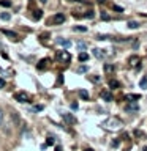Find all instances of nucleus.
Here are the masks:
<instances>
[{"label": "nucleus", "mask_w": 147, "mask_h": 151, "mask_svg": "<svg viewBox=\"0 0 147 151\" xmlns=\"http://www.w3.org/2000/svg\"><path fill=\"white\" fill-rule=\"evenodd\" d=\"M104 126L109 127V129H117L119 126H122V121L117 120V118H109V120L104 123Z\"/></svg>", "instance_id": "nucleus-1"}, {"label": "nucleus", "mask_w": 147, "mask_h": 151, "mask_svg": "<svg viewBox=\"0 0 147 151\" xmlns=\"http://www.w3.org/2000/svg\"><path fill=\"white\" fill-rule=\"evenodd\" d=\"M14 99L19 102H30V94L25 93V91H19L14 94Z\"/></svg>", "instance_id": "nucleus-2"}, {"label": "nucleus", "mask_w": 147, "mask_h": 151, "mask_svg": "<svg viewBox=\"0 0 147 151\" xmlns=\"http://www.w3.org/2000/svg\"><path fill=\"white\" fill-rule=\"evenodd\" d=\"M57 58H59L60 61H70L71 57H70V54L66 50H60L59 54H57Z\"/></svg>", "instance_id": "nucleus-3"}, {"label": "nucleus", "mask_w": 147, "mask_h": 151, "mask_svg": "<svg viewBox=\"0 0 147 151\" xmlns=\"http://www.w3.org/2000/svg\"><path fill=\"white\" fill-rule=\"evenodd\" d=\"M52 22H54V24H63L65 22V16L62 13H57L55 16L52 17Z\"/></svg>", "instance_id": "nucleus-4"}, {"label": "nucleus", "mask_w": 147, "mask_h": 151, "mask_svg": "<svg viewBox=\"0 0 147 151\" xmlns=\"http://www.w3.org/2000/svg\"><path fill=\"white\" fill-rule=\"evenodd\" d=\"M57 44L62 46V47H65V49H68V47L71 46V41H68V40H63V38H57Z\"/></svg>", "instance_id": "nucleus-5"}, {"label": "nucleus", "mask_w": 147, "mask_h": 151, "mask_svg": "<svg viewBox=\"0 0 147 151\" xmlns=\"http://www.w3.org/2000/svg\"><path fill=\"white\" fill-rule=\"evenodd\" d=\"M2 33H3V35H7V36H9L11 40H16V38H17L16 33H14V32H9V30H2Z\"/></svg>", "instance_id": "nucleus-6"}, {"label": "nucleus", "mask_w": 147, "mask_h": 151, "mask_svg": "<svg viewBox=\"0 0 147 151\" xmlns=\"http://www.w3.org/2000/svg\"><path fill=\"white\" fill-rule=\"evenodd\" d=\"M101 98L104 99V101H112V94L109 91H103L101 93Z\"/></svg>", "instance_id": "nucleus-7"}, {"label": "nucleus", "mask_w": 147, "mask_h": 151, "mask_svg": "<svg viewBox=\"0 0 147 151\" xmlns=\"http://www.w3.org/2000/svg\"><path fill=\"white\" fill-rule=\"evenodd\" d=\"M138 109H139V107H138V104H130V106L125 107V110H127V112H136Z\"/></svg>", "instance_id": "nucleus-8"}, {"label": "nucleus", "mask_w": 147, "mask_h": 151, "mask_svg": "<svg viewBox=\"0 0 147 151\" xmlns=\"http://www.w3.org/2000/svg\"><path fill=\"white\" fill-rule=\"evenodd\" d=\"M93 55L97 57V58H103L104 57V52L101 49H93Z\"/></svg>", "instance_id": "nucleus-9"}, {"label": "nucleus", "mask_w": 147, "mask_h": 151, "mask_svg": "<svg viewBox=\"0 0 147 151\" xmlns=\"http://www.w3.org/2000/svg\"><path fill=\"white\" fill-rule=\"evenodd\" d=\"M109 87H111V88H120V82L111 79V80H109Z\"/></svg>", "instance_id": "nucleus-10"}, {"label": "nucleus", "mask_w": 147, "mask_h": 151, "mask_svg": "<svg viewBox=\"0 0 147 151\" xmlns=\"http://www.w3.org/2000/svg\"><path fill=\"white\" fill-rule=\"evenodd\" d=\"M76 46H78V49H79V50H82V52L87 49V44H85L84 41H78V42H76Z\"/></svg>", "instance_id": "nucleus-11"}, {"label": "nucleus", "mask_w": 147, "mask_h": 151, "mask_svg": "<svg viewBox=\"0 0 147 151\" xmlns=\"http://www.w3.org/2000/svg\"><path fill=\"white\" fill-rule=\"evenodd\" d=\"M89 60V54L87 52H81L79 54V61H87Z\"/></svg>", "instance_id": "nucleus-12"}, {"label": "nucleus", "mask_w": 147, "mask_h": 151, "mask_svg": "<svg viewBox=\"0 0 147 151\" xmlns=\"http://www.w3.org/2000/svg\"><path fill=\"white\" fill-rule=\"evenodd\" d=\"M139 98H141L139 94H127V99H128V101H130V102L136 101V99H139Z\"/></svg>", "instance_id": "nucleus-13"}, {"label": "nucleus", "mask_w": 147, "mask_h": 151, "mask_svg": "<svg viewBox=\"0 0 147 151\" xmlns=\"http://www.w3.org/2000/svg\"><path fill=\"white\" fill-rule=\"evenodd\" d=\"M139 87H141V88H147V76H146V77H142V79H141V82H139Z\"/></svg>", "instance_id": "nucleus-14"}, {"label": "nucleus", "mask_w": 147, "mask_h": 151, "mask_svg": "<svg viewBox=\"0 0 147 151\" xmlns=\"http://www.w3.org/2000/svg\"><path fill=\"white\" fill-rule=\"evenodd\" d=\"M104 71H106V73H114V66L112 65H104Z\"/></svg>", "instance_id": "nucleus-15"}, {"label": "nucleus", "mask_w": 147, "mask_h": 151, "mask_svg": "<svg viewBox=\"0 0 147 151\" xmlns=\"http://www.w3.org/2000/svg\"><path fill=\"white\" fill-rule=\"evenodd\" d=\"M79 96L84 98V99H89V93L85 91V90H81V91H79Z\"/></svg>", "instance_id": "nucleus-16"}, {"label": "nucleus", "mask_w": 147, "mask_h": 151, "mask_svg": "<svg viewBox=\"0 0 147 151\" xmlns=\"http://www.w3.org/2000/svg\"><path fill=\"white\" fill-rule=\"evenodd\" d=\"M0 5H2V6H11V2H8V0H0Z\"/></svg>", "instance_id": "nucleus-17"}, {"label": "nucleus", "mask_w": 147, "mask_h": 151, "mask_svg": "<svg viewBox=\"0 0 147 151\" xmlns=\"http://www.w3.org/2000/svg\"><path fill=\"white\" fill-rule=\"evenodd\" d=\"M138 61H139V57H131V58H130L131 65H138Z\"/></svg>", "instance_id": "nucleus-18"}, {"label": "nucleus", "mask_w": 147, "mask_h": 151, "mask_svg": "<svg viewBox=\"0 0 147 151\" xmlns=\"http://www.w3.org/2000/svg\"><path fill=\"white\" fill-rule=\"evenodd\" d=\"M0 17H2V19H3V21H8V19H9V17H11V16H9V14H8V13H2V14H0Z\"/></svg>", "instance_id": "nucleus-19"}, {"label": "nucleus", "mask_w": 147, "mask_h": 151, "mask_svg": "<svg viewBox=\"0 0 147 151\" xmlns=\"http://www.w3.org/2000/svg\"><path fill=\"white\" fill-rule=\"evenodd\" d=\"M128 27H130V28H136L139 25H138V22H128Z\"/></svg>", "instance_id": "nucleus-20"}, {"label": "nucleus", "mask_w": 147, "mask_h": 151, "mask_svg": "<svg viewBox=\"0 0 147 151\" xmlns=\"http://www.w3.org/2000/svg\"><path fill=\"white\" fill-rule=\"evenodd\" d=\"M87 71V66H79L78 68V73H85Z\"/></svg>", "instance_id": "nucleus-21"}, {"label": "nucleus", "mask_w": 147, "mask_h": 151, "mask_svg": "<svg viewBox=\"0 0 147 151\" xmlns=\"http://www.w3.org/2000/svg\"><path fill=\"white\" fill-rule=\"evenodd\" d=\"M46 63H47V60H41V65H38V68H40V69H43V68L46 66Z\"/></svg>", "instance_id": "nucleus-22"}, {"label": "nucleus", "mask_w": 147, "mask_h": 151, "mask_svg": "<svg viewBox=\"0 0 147 151\" xmlns=\"http://www.w3.org/2000/svg\"><path fill=\"white\" fill-rule=\"evenodd\" d=\"M47 145H54V137H47Z\"/></svg>", "instance_id": "nucleus-23"}, {"label": "nucleus", "mask_w": 147, "mask_h": 151, "mask_svg": "<svg viewBox=\"0 0 147 151\" xmlns=\"http://www.w3.org/2000/svg\"><path fill=\"white\" fill-rule=\"evenodd\" d=\"M74 30H78V32H85L87 28H85V27H74Z\"/></svg>", "instance_id": "nucleus-24"}, {"label": "nucleus", "mask_w": 147, "mask_h": 151, "mask_svg": "<svg viewBox=\"0 0 147 151\" xmlns=\"http://www.w3.org/2000/svg\"><path fill=\"white\" fill-rule=\"evenodd\" d=\"M2 123H3V110L0 109V126H2Z\"/></svg>", "instance_id": "nucleus-25"}, {"label": "nucleus", "mask_w": 147, "mask_h": 151, "mask_svg": "<svg viewBox=\"0 0 147 151\" xmlns=\"http://www.w3.org/2000/svg\"><path fill=\"white\" fill-rule=\"evenodd\" d=\"M3 87H5V80L0 79V88H3Z\"/></svg>", "instance_id": "nucleus-26"}, {"label": "nucleus", "mask_w": 147, "mask_h": 151, "mask_svg": "<svg viewBox=\"0 0 147 151\" xmlns=\"http://www.w3.org/2000/svg\"><path fill=\"white\" fill-rule=\"evenodd\" d=\"M55 151H62V148H60V146H57V148H55Z\"/></svg>", "instance_id": "nucleus-27"}, {"label": "nucleus", "mask_w": 147, "mask_h": 151, "mask_svg": "<svg viewBox=\"0 0 147 151\" xmlns=\"http://www.w3.org/2000/svg\"><path fill=\"white\" fill-rule=\"evenodd\" d=\"M40 2H41V3H46V2H47V0H40Z\"/></svg>", "instance_id": "nucleus-28"}, {"label": "nucleus", "mask_w": 147, "mask_h": 151, "mask_svg": "<svg viewBox=\"0 0 147 151\" xmlns=\"http://www.w3.org/2000/svg\"><path fill=\"white\" fill-rule=\"evenodd\" d=\"M85 151H93V150H92V148H87V150H85Z\"/></svg>", "instance_id": "nucleus-29"}, {"label": "nucleus", "mask_w": 147, "mask_h": 151, "mask_svg": "<svg viewBox=\"0 0 147 151\" xmlns=\"http://www.w3.org/2000/svg\"><path fill=\"white\" fill-rule=\"evenodd\" d=\"M142 151H147V146H144V150H142Z\"/></svg>", "instance_id": "nucleus-30"}]
</instances>
